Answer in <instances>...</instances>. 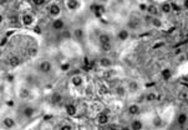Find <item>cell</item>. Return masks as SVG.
Listing matches in <instances>:
<instances>
[{
  "instance_id": "d4e9b609",
  "label": "cell",
  "mask_w": 188,
  "mask_h": 130,
  "mask_svg": "<svg viewBox=\"0 0 188 130\" xmlns=\"http://www.w3.org/2000/svg\"><path fill=\"white\" fill-rule=\"evenodd\" d=\"M61 99H62V97H61L59 93H54L53 97H51V100H53V103H60Z\"/></svg>"
},
{
  "instance_id": "603a6c76",
  "label": "cell",
  "mask_w": 188,
  "mask_h": 130,
  "mask_svg": "<svg viewBox=\"0 0 188 130\" xmlns=\"http://www.w3.org/2000/svg\"><path fill=\"white\" fill-rule=\"evenodd\" d=\"M116 94L119 97H123L126 94V89L123 86H117L116 87Z\"/></svg>"
},
{
  "instance_id": "ffe728a7",
  "label": "cell",
  "mask_w": 188,
  "mask_h": 130,
  "mask_svg": "<svg viewBox=\"0 0 188 130\" xmlns=\"http://www.w3.org/2000/svg\"><path fill=\"white\" fill-rule=\"evenodd\" d=\"M147 12H148V15L149 16H157V14H158V9L157 6H154V5H148V9H147Z\"/></svg>"
},
{
  "instance_id": "f35d334b",
  "label": "cell",
  "mask_w": 188,
  "mask_h": 130,
  "mask_svg": "<svg viewBox=\"0 0 188 130\" xmlns=\"http://www.w3.org/2000/svg\"><path fill=\"white\" fill-rule=\"evenodd\" d=\"M100 1H102V3H106V1H109V0H100Z\"/></svg>"
},
{
  "instance_id": "d590c367",
  "label": "cell",
  "mask_w": 188,
  "mask_h": 130,
  "mask_svg": "<svg viewBox=\"0 0 188 130\" xmlns=\"http://www.w3.org/2000/svg\"><path fill=\"white\" fill-rule=\"evenodd\" d=\"M6 104H8L9 106H13V104H14V103H13L11 100H9V102H6Z\"/></svg>"
},
{
  "instance_id": "f1b7e54d",
  "label": "cell",
  "mask_w": 188,
  "mask_h": 130,
  "mask_svg": "<svg viewBox=\"0 0 188 130\" xmlns=\"http://www.w3.org/2000/svg\"><path fill=\"white\" fill-rule=\"evenodd\" d=\"M101 48H102V51H105V52H110V51H112V45H111V42H109V44H102L101 45Z\"/></svg>"
},
{
  "instance_id": "e575fe53",
  "label": "cell",
  "mask_w": 188,
  "mask_h": 130,
  "mask_svg": "<svg viewBox=\"0 0 188 130\" xmlns=\"http://www.w3.org/2000/svg\"><path fill=\"white\" fill-rule=\"evenodd\" d=\"M183 8L188 10V0H183Z\"/></svg>"
},
{
  "instance_id": "8fae6325",
  "label": "cell",
  "mask_w": 188,
  "mask_h": 130,
  "mask_svg": "<svg viewBox=\"0 0 188 130\" xmlns=\"http://www.w3.org/2000/svg\"><path fill=\"white\" fill-rule=\"evenodd\" d=\"M3 125H4V127H5L6 129H13V128L16 125V123H15V120H14L13 118L6 117V118H4V120H3Z\"/></svg>"
},
{
  "instance_id": "f546056e",
  "label": "cell",
  "mask_w": 188,
  "mask_h": 130,
  "mask_svg": "<svg viewBox=\"0 0 188 130\" xmlns=\"http://www.w3.org/2000/svg\"><path fill=\"white\" fill-rule=\"evenodd\" d=\"M61 36H62V39H64V40H70V39H71V37H72V34H71V32H70V31L65 30V31L62 32V35H61Z\"/></svg>"
},
{
  "instance_id": "6da1fadb",
  "label": "cell",
  "mask_w": 188,
  "mask_h": 130,
  "mask_svg": "<svg viewBox=\"0 0 188 130\" xmlns=\"http://www.w3.org/2000/svg\"><path fill=\"white\" fill-rule=\"evenodd\" d=\"M20 20L24 26H31V25H34V22H35V17H34V15H31V14H22Z\"/></svg>"
},
{
  "instance_id": "60d3db41",
  "label": "cell",
  "mask_w": 188,
  "mask_h": 130,
  "mask_svg": "<svg viewBox=\"0 0 188 130\" xmlns=\"http://www.w3.org/2000/svg\"><path fill=\"white\" fill-rule=\"evenodd\" d=\"M187 130H188V128H187Z\"/></svg>"
},
{
  "instance_id": "484cf974",
  "label": "cell",
  "mask_w": 188,
  "mask_h": 130,
  "mask_svg": "<svg viewBox=\"0 0 188 130\" xmlns=\"http://www.w3.org/2000/svg\"><path fill=\"white\" fill-rule=\"evenodd\" d=\"M29 89H26V88H22V89L20 91V98L22 99H26V98H29Z\"/></svg>"
},
{
  "instance_id": "9c48e42d",
  "label": "cell",
  "mask_w": 188,
  "mask_h": 130,
  "mask_svg": "<svg viewBox=\"0 0 188 130\" xmlns=\"http://www.w3.org/2000/svg\"><path fill=\"white\" fill-rule=\"evenodd\" d=\"M65 5H66V8L69 9V10L74 11L80 6V4H79V0H66Z\"/></svg>"
},
{
  "instance_id": "e0dca14e",
  "label": "cell",
  "mask_w": 188,
  "mask_h": 130,
  "mask_svg": "<svg viewBox=\"0 0 188 130\" xmlns=\"http://www.w3.org/2000/svg\"><path fill=\"white\" fill-rule=\"evenodd\" d=\"M98 41H100V44H109L111 42V37L109 34H100V36H98Z\"/></svg>"
},
{
  "instance_id": "3957f363",
  "label": "cell",
  "mask_w": 188,
  "mask_h": 130,
  "mask_svg": "<svg viewBox=\"0 0 188 130\" xmlns=\"http://www.w3.org/2000/svg\"><path fill=\"white\" fill-rule=\"evenodd\" d=\"M51 27L55 31H62L65 29V21L62 19H55V20L51 22Z\"/></svg>"
},
{
  "instance_id": "2e32d148",
  "label": "cell",
  "mask_w": 188,
  "mask_h": 130,
  "mask_svg": "<svg viewBox=\"0 0 188 130\" xmlns=\"http://www.w3.org/2000/svg\"><path fill=\"white\" fill-rule=\"evenodd\" d=\"M127 110L131 115H137L140 113V105L138 104H131V105H128Z\"/></svg>"
},
{
  "instance_id": "ab89813d",
  "label": "cell",
  "mask_w": 188,
  "mask_h": 130,
  "mask_svg": "<svg viewBox=\"0 0 188 130\" xmlns=\"http://www.w3.org/2000/svg\"><path fill=\"white\" fill-rule=\"evenodd\" d=\"M5 1H6V0H1V5H3V4H4V3H5Z\"/></svg>"
},
{
  "instance_id": "7a4b0ae2",
  "label": "cell",
  "mask_w": 188,
  "mask_h": 130,
  "mask_svg": "<svg viewBox=\"0 0 188 130\" xmlns=\"http://www.w3.org/2000/svg\"><path fill=\"white\" fill-rule=\"evenodd\" d=\"M37 68H39V71L41 73H49L51 69H53V64H51L50 61H46V59H44V61H41L39 63V66H37Z\"/></svg>"
},
{
  "instance_id": "277c9868",
  "label": "cell",
  "mask_w": 188,
  "mask_h": 130,
  "mask_svg": "<svg viewBox=\"0 0 188 130\" xmlns=\"http://www.w3.org/2000/svg\"><path fill=\"white\" fill-rule=\"evenodd\" d=\"M90 9H91V11L96 15V17H101L102 14L105 12V6L98 5V4H92Z\"/></svg>"
},
{
  "instance_id": "cb8c5ba5",
  "label": "cell",
  "mask_w": 188,
  "mask_h": 130,
  "mask_svg": "<svg viewBox=\"0 0 188 130\" xmlns=\"http://www.w3.org/2000/svg\"><path fill=\"white\" fill-rule=\"evenodd\" d=\"M70 68H71V66H70L69 62H62V63L60 64V69H61L62 72H69Z\"/></svg>"
},
{
  "instance_id": "d6986e66",
  "label": "cell",
  "mask_w": 188,
  "mask_h": 130,
  "mask_svg": "<svg viewBox=\"0 0 188 130\" xmlns=\"http://www.w3.org/2000/svg\"><path fill=\"white\" fill-rule=\"evenodd\" d=\"M161 11L163 14H170L172 11V4L170 3H163L161 5Z\"/></svg>"
},
{
  "instance_id": "4fadbf2b",
  "label": "cell",
  "mask_w": 188,
  "mask_h": 130,
  "mask_svg": "<svg viewBox=\"0 0 188 130\" xmlns=\"http://www.w3.org/2000/svg\"><path fill=\"white\" fill-rule=\"evenodd\" d=\"M151 25H152L153 27H156V29H162V27H163V22H162V20H161L159 17L153 16V17L151 19Z\"/></svg>"
},
{
  "instance_id": "52a82bcc",
  "label": "cell",
  "mask_w": 188,
  "mask_h": 130,
  "mask_svg": "<svg viewBox=\"0 0 188 130\" xmlns=\"http://www.w3.org/2000/svg\"><path fill=\"white\" fill-rule=\"evenodd\" d=\"M117 40H120V41H127L128 40V37H130V32L126 30V29H122V30H120L119 32H117Z\"/></svg>"
},
{
  "instance_id": "836d02e7",
  "label": "cell",
  "mask_w": 188,
  "mask_h": 130,
  "mask_svg": "<svg viewBox=\"0 0 188 130\" xmlns=\"http://www.w3.org/2000/svg\"><path fill=\"white\" fill-rule=\"evenodd\" d=\"M172 10H177V11H180V10H181V8H180V5H177V4H172Z\"/></svg>"
},
{
  "instance_id": "4dcf8cb0",
  "label": "cell",
  "mask_w": 188,
  "mask_h": 130,
  "mask_svg": "<svg viewBox=\"0 0 188 130\" xmlns=\"http://www.w3.org/2000/svg\"><path fill=\"white\" fill-rule=\"evenodd\" d=\"M32 4L36 6H41V5H44V4L46 3V0H31Z\"/></svg>"
},
{
  "instance_id": "9a60e30c",
  "label": "cell",
  "mask_w": 188,
  "mask_h": 130,
  "mask_svg": "<svg viewBox=\"0 0 188 130\" xmlns=\"http://www.w3.org/2000/svg\"><path fill=\"white\" fill-rule=\"evenodd\" d=\"M100 66L103 67V68H109V67L112 66V61L109 57H102L100 59Z\"/></svg>"
},
{
  "instance_id": "4316f807",
  "label": "cell",
  "mask_w": 188,
  "mask_h": 130,
  "mask_svg": "<svg viewBox=\"0 0 188 130\" xmlns=\"http://www.w3.org/2000/svg\"><path fill=\"white\" fill-rule=\"evenodd\" d=\"M128 88H130V91H131V92H136V91L138 89V83H137V82H135V81L130 82Z\"/></svg>"
},
{
  "instance_id": "ba28073f",
  "label": "cell",
  "mask_w": 188,
  "mask_h": 130,
  "mask_svg": "<svg viewBox=\"0 0 188 130\" xmlns=\"http://www.w3.org/2000/svg\"><path fill=\"white\" fill-rule=\"evenodd\" d=\"M71 84L74 86V87H81L82 84H83V78L81 77V76H72L71 77Z\"/></svg>"
},
{
  "instance_id": "1f68e13d",
  "label": "cell",
  "mask_w": 188,
  "mask_h": 130,
  "mask_svg": "<svg viewBox=\"0 0 188 130\" xmlns=\"http://www.w3.org/2000/svg\"><path fill=\"white\" fill-rule=\"evenodd\" d=\"M138 9H140L141 11H147L148 5H147V4H145V3H141L140 5H138Z\"/></svg>"
},
{
  "instance_id": "ac0fdd59",
  "label": "cell",
  "mask_w": 188,
  "mask_h": 130,
  "mask_svg": "<svg viewBox=\"0 0 188 130\" xmlns=\"http://www.w3.org/2000/svg\"><path fill=\"white\" fill-rule=\"evenodd\" d=\"M66 111L69 115H71V117H74V115H76V106H75L72 103H69L66 104Z\"/></svg>"
},
{
  "instance_id": "74e56055",
  "label": "cell",
  "mask_w": 188,
  "mask_h": 130,
  "mask_svg": "<svg viewBox=\"0 0 188 130\" xmlns=\"http://www.w3.org/2000/svg\"><path fill=\"white\" fill-rule=\"evenodd\" d=\"M109 130H119V129H117V128H110Z\"/></svg>"
},
{
  "instance_id": "5bb4252c",
  "label": "cell",
  "mask_w": 188,
  "mask_h": 130,
  "mask_svg": "<svg viewBox=\"0 0 188 130\" xmlns=\"http://www.w3.org/2000/svg\"><path fill=\"white\" fill-rule=\"evenodd\" d=\"M130 128H131V130H142L143 129V123L141 122V120L136 119V120H133V122L131 123Z\"/></svg>"
},
{
  "instance_id": "83f0119b",
  "label": "cell",
  "mask_w": 188,
  "mask_h": 130,
  "mask_svg": "<svg viewBox=\"0 0 188 130\" xmlns=\"http://www.w3.org/2000/svg\"><path fill=\"white\" fill-rule=\"evenodd\" d=\"M74 36L76 37V39H79V40H81L82 37H83V31L81 30V29H76L74 31Z\"/></svg>"
},
{
  "instance_id": "30bf717a",
  "label": "cell",
  "mask_w": 188,
  "mask_h": 130,
  "mask_svg": "<svg viewBox=\"0 0 188 130\" xmlns=\"http://www.w3.org/2000/svg\"><path fill=\"white\" fill-rule=\"evenodd\" d=\"M22 115H24L25 118L30 119L35 115V109L32 108V106H25V108L22 109Z\"/></svg>"
},
{
  "instance_id": "7402d4cb",
  "label": "cell",
  "mask_w": 188,
  "mask_h": 130,
  "mask_svg": "<svg viewBox=\"0 0 188 130\" xmlns=\"http://www.w3.org/2000/svg\"><path fill=\"white\" fill-rule=\"evenodd\" d=\"M9 63H10L11 67H16V66H19V63H20V59H19L16 56H13V57H10V59H9Z\"/></svg>"
},
{
  "instance_id": "5b68a950",
  "label": "cell",
  "mask_w": 188,
  "mask_h": 130,
  "mask_svg": "<svg viewBox=\"0 0 188 130\" xmlns=\"http://www.w3.org/2000/svg\"><path fill=\"white\" fill-rule=\"evenodd\" d=\"M49 12H50L51 16L58 17L60 14H61V8H60V5H59V4H56V3L51 4L50 8H49Z\"/></svg>"
},
{
  "instance_id": "8992f818",
  "label": "cell",
  "mask_w": 188,
  "mask_h": 130,
  "mask_svg": "<svg viewBox=\"0 0 188 130\" xmlns=\"http://www.w3.org/2000/svg\"><path fill=\"white\" fill-rule=\"evenodd\" d=\"M109 122H110V117L107 113H105V111H102V113H100L97 115V123L100 125H106Z\"/></svg>"
},
{
  "instance_id": "d6a6232c",
  "label": "cell",
  "mask_w": 188,
  "mask_h": 130,
  "mask_svg": "<svg viewBox=\"0 0 188 130\" xmlns=\"http://www.w3.org/2000/svg\"><path fill=\"white\" fill-rule=\"evenodd\" d=\"M60 130H72V127L71 125H69V124H64V125H61Z\"/></svg>"
},
{
  "instance_id": "44dd1931",
  "label": "cell",
  "mask_w": 188,
  "mask_h": 130,
  "mask_svg": "<svg viewBox=\"0 0 188 130\" xmlns=\"http://www.w3.org/2000/svg\"><path fill=\"white\" fill-rule=\"evenodd\" d=\"M162 77H163V80H171V77H172V71L170 68H164L163 71H162Z\"/></svg>"
},
{
  "instance_id": "7c38bea8",
  "label": "cell",
  "mask_w": 188,
  "mask_h": 130,
  "mask_svg": "<svg viewBox=\"0 0 188 130\" xmlns=\"http://www.w3.org/2000/svg\"><path fill=\"white\" fill-rule=\"evenodd\" d=\"M177 123L180 127H184V125L188 123V115L186 113H181L177 118Z\"/></svg>"
},
{
  "instance_id": "8d00e7d4",
  "label": "cell",
  "mask_w": 188,
  "mask_h": 130,
  "mask_svg": "<svg viewBox=\"0 0 188 130\" xmlns=\"http://www.w3.org/2000/svg\"><path fill=\"white\" fill-rule=\"evenodd\" d=\"M121 130H131L130 127H123V128H121Z\"/></svg>"
}]
</instances>
